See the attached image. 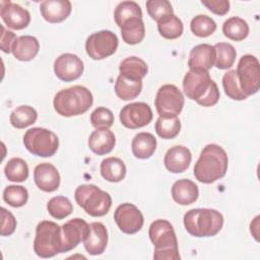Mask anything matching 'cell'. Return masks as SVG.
Returning <instances> with one entry per match:
<instances>
[{
	"label": "cell",
	"instance_id": "ac0fdd59",
	"mask_svg": "<svg viewBox=\"0 0 260 260\" xmlns=\"http://www.w3.org/2000/svg\"><path fill=\"white\" fill-rule=\"evenodd\" d=\"M191 159L192 154L189 148L183 145H175L166 152L164 164L169 172L179 174L189 168Z\"/></svg>",
	"mask_w": 260,
	"mask_h": 260
},
{
	"label": "cell",
	"instance_id": "f546056e",
	"mask_svg": "<svg viewBox=\"0 0 260 260\" xmlns=\"http://www.w3.org/2000/svg\"><path fill=\"white\" fill-rule=\"evenodd\" d=\"M223 35L233 41L240 42L249 35V25L246 20L241 17L233 16L228 18L222 24Z\"/></svg>",
	"mask_w": 260,
	"mask_h": 260
},
{
	"label": "cell",
	"instance_id": "9c48e42d",
	"mask_svg": "<svg viewBox=\"0 0 260 260\" xmlns=\"http://www.w3.org/2000/svg\"><path fill=\"white\" fill-rule=\"evenodd\" d=\"M237 76L242 91L247 95L255 94L260 87V65L258 59L250 54L241 57L237 67Z\"/></svg>",
	"mask_w": 260,
	"mask_h": 260
},
{
	"label": "cell",
	"instance_id": "ba28073f",
	"mask_svg": "<svg viewBox=\"0 0 260 260\" xmlns=\"http://www.w3.org/2000/svg\"><path fill=\"white\" fill-rule=\"evenodd\" d=\"M23 144L30 153L41 157H50L56 153L59 147V139L49 129L34 127L23 135Z\"/></svg>",
	"mask_w": 260,
	"mask_h": 260
},
{
	"label": "cell",
	"instance_id": "bcb514c9",
	"mask_svg": "<svg viewBox=\"0 0 260 260\" xmlns=\"http://www.w3.org/2000/svg\"><path fill=\"white\" fill-rule=\"evenodd\" d=\"M259 215H257L254 220L251 222L250 224V231H251V234L254 236L255 240L258 241V226H259Z\"/></svg>",
	"mask_w": 260,
	"mask_h": 260
},
{
	"label": "cell",
	"instance_id": "ee69618b",
	"mask_svg": "<svg viewBox=\"0 0 260 260\" xmlns=\"http://www.w3.org/2000/svg\"><path fill=\"white\" fill-rule=\"evenodd\" d=\"M201 3L209 11L217 15H224L230 10V1L228 0H202Z\"/></svg>",
	"mask_w": 260,
	"mask_h": 260
},
{
	"label": "cell",
	"instance_id": "5bb4252c",
	"mask_svg": "<svg viewBox=\"0 0 260 260\" xmlns=\"http://www.w3.org/2000/svg\"><path fill=\"white\" fill-rule=\"evenodd\" d=\"M89 233V224L82 218H73L61 226L62 253L73 250Z\"/></svg>",
	"mask_w": 260,
	"mask_h": 260
},
{
	"label": "cell",
	"instance_id": "8fae6325",
	"mask_svg": "<svg viewBox=\"0 0 260 260\" xmlns=\"http://www.w3.org/2000/svg\"><path fill=\"white\" fill-rule=\"evenodd\" d=\"M118 48V38L111 30H100L91 34L85 42V51L93 60L112 56Z\"/></svg>",
	"mask_w": 260,
	"mask_h": 260
},
{
	"label": "cell",
	"instance_id": "d6986e66",
	"mask_svg": "<svg viewBox=\"0 0 260 260\" xmlns=\"http://www.w3.org/2000/svg\"><path fill=\"white\" fill-rule=\"evenodd\" d=\"M108 244V231L104 223L94 221L89 223V233L83 241L84 248L89 255H101Z\"/></svg>",
	"mask_w": 260,
	"mask_h": 260
},
{
	"label": "cell",
	"instance_id": "7c38bea8",
	"mask_svg": "<svg viewBox=\"0 0 260 260\" xmlns=\"http://www.w3.org/2000/svg\"><path fill=\"white\" fill-rule=\"evenodd\" d=\"M152 117L151 108L143 102L131 103L124 106L119 115L121 124L129 129H138L148 125Z\"/></svg>",
	"mask_w": 260,
	"mask_h": 260
},
{
	"label": "cell",
	"instance_id": "7402d4cb",
	"mask_svg": "<svg viewBox=\"0 0 260 260\" xmlns=\"http://www.w3.org/2000/svg\"><path fill=\"white\" fill-rule=\"evenodd\" d=\"M172 197L180 205H190L194 203L199 196L198 186L189 179L176 181L172 186Z\"/></svg>",
	"mask_w": 260,
	"mask_h": 260
},
{
	"label": "cell",
	"instance_id": "4dcf8cb0",
	"mask_svg": "<svg viewBox=\"0 0 260 260\" xmlns=\"http://www.w3.org/2000/svg\"><path fill=\"white\" fill-rule=\"evenodd\" d=\"M159 35L167 40H175L183 34V22L175 14L168 15L157 22Z\"/></svg>",
	"mask_w": 260,
	"mask_h": 260
},
{
	"label": "cell",
	"instance_id": "d590c367",
	"mask_svg": "<svg viewBox=\"0 0 260 260\" xmlns=\"http://www.w3.org/2000/svg\"><path fill=\"white\" fill-rule=\"evenodd\" d=\"M4 174L11 182H23L28 177L27 164L20 157H13L5 165Z\"/></svg>",
	"mask_w": 260,
	"mask_h": 260
},
{
	"label": "cell",
	"instance_id": "277c9868",
	"mask_svg": "<svg viewBox=\"0 0 260 260\" xmlns=\"http://www.w3.org/2000/svg\"><path fill=\"white\" fill-rule=\"evenodd\" d=\"M184 226L193 237H213L223 225L222 214L211 208H194L184 214Z\"/></svg>",
	"mask_w": 260,
	"mask_h": 260
},
{
	"label": "cell",
	"instance_id": "e0dca14e",
	"mask_svg": "<svg viewBox=\"0 0 260 260\" xmlns=\"http://www.w3.org/2000/svg\"><path fill=\"white\" fill-rule=\"evenodd\" d=\"M34 180L44 192H54L60 186V174L55 166L49 162L39 164L34 170Z\"/></svg>",
	"mask_w": 260,
	"mask_h": 260
},
{
	"label": "cell",
	"instance_id": "30bf717a",
	"mask_svg": "<svg viewBox=\"0 0 260 260\" xmlns=\"http://www.w3.org/2000/svg\"><path fill=\"white\" fill-rule=\"evenodd\" d=\"M185 100L182 91L174 84L161 85L155 95L154 106L159 116H178L184 107Z\"/></svg>",
	"mask_w": 260,
	"mask_h": 260
},
{
	"label": "cell",
	"instance_id": "484cf974",
	"mask_svg": "<svg viewBox=\"0 0 260 260\" xmlns=\"http://www.w3.org/2000/svg\"><path fill=\"white\" fill-rule=\"evenodd\" d=\"M101 175L111 183H118L125 178L126 166L119 157H107L101 162Z\"/></svg>",
	"mask_w": 260,
	"mask_h": 260
},
{
	"label": "cell",
	"instance_id": "603a6c76",
	"mask_svg": "<svg viewBox=\"0 0 260 260\" xmlns=\"http://www.w3.org/2000/svg\"><path fill=\"white\" fill-rule=\"evenodd\" d=\"M116 144V137L109 129H96L88 137L89 149L98 154L104 155L111 152Z\"/></svg>",
	"mask_w": 260,
	"mask_h": 260
},
{
	"label": "cell",
	"instance_id": "7a4b0ae2",
	"mask_svg": "<svg viewBox=\"0 0 260 260\" xmlns=\"http://www.w3.org/2000/svg\"><path fill=\"white\" fill-rule=\"evenodd\" d=\"M228 166L229 158L225 150L217 144H207L194 166V176L203 184H211L224 177Z\"/></svg>",
	"mask_w": 260,
	"mask_h": 260
},
{
	"label": "cell",
	"instance_id": "5b68a950",
	"mask_svg": "<svg viewBox=\"0 0 260 260\" xmlns=\"http://www.w3.org/2000/svg\"><path fill=\"white\" fill-rule=\"evenodd\" d=\"M148 236L154 246L155 260H179L178 240L172 223L166 219H156L151 222Z\"/></svg>",
	"mask_w": 260,
	"mask_h": 260
},
{
	"label": "cell",
	"instance_id": "44dd1931",
	"mask_svg": "<svg viewBox=\"0 0 260 260\" xmlns=\"http://www.w3.org/2000/svg\"><path fill=\"white\" fill-rule=\"evenodd\" d=\"M214 47L209 44H200L190 51L188 67L190 69H203L208 71L214 65Z\"/></svg>",
	"mask_w": 260,
	"mask_h": 260
},
{
	"label": "cell",
	"instance_id": "d4e9b609",
	"mask_svg": "<svg viewBox=\"0 0 260 260\" xmlns=\"http://www.w3.org/2000/svg\"><path fill=\"white\" fill-rule=\"evenodd\" d=\"M156 138L148 132L136 134L131 142L132 153L139 159H146L152 156L156 149Z\"/></svg>",
	"mask_w": 260,
	"mask_h": 260
},
{
	"label": "cell",
	"instance_id": "60d3db41",
	"mask_svg": "<svg viewBox=\"0 0 260 260\" xmlns=\"http://www.w3.org/2000/svg\"><path fill=\"white\" fill-rule=\"evenodd\" d=\"M146 9L149 16L156 22L168 15L174 14L172 4L168 0H148L146 1Z\"/></svg>",
	"mask_w": 260,
	"mask_h": 260
},
{
	"label": "cell",
	"instance_id": "3957f363",
	"mask_svg": "<svg viewBox=\"0 0 260 260\" xmlns=\"http://www.w3.org/2000/svg\"><path fill=\"white\" fill-rule=\"evenodd\" d=\"M92 103L93 96L88 88L82 85H73L58 91L53 106L60 116L73 117L84 114L92 106Z\"/></svg>",
	"mask_w": 260,
	"mask_h": 260
},
{
	"label": "cell",
	"instance_id": "f6af8a7d",
	"mask_svg": "<svg viewBox=\"0 0 260 260\" xmlns=\"http://www.w3.org/2000/svg\"><path fill=\"white\" fill-rule=\"evenodd\" d=\"M16 36L13 31L7 30L4 25H1V37H0V46H1V50L4 53L9 54L11 52V48L12 45L14 44L15 40H16Z\"/></svg>",
	"mask_w": 260,
	"mask_h": 260
},
{
	"label": "cell",
	"instance_id": "4fadbf2b",
	"mask_svg": "<svg viewBox=\"0 0 260 260\" xmlns=\"http://www.w3.org/2000/svg\"><path fill=\"white\" fill-rule=\"evenodd\" d=\"M114 219L121 232L127 235L138 233L143 226V215L141 211L132 203L120 204L115 212Z\"/></svg>",
	"mask_w": 260,
	"mask_h": 260
},
{
	"label": "cell",
	"instance_id": "6da1fadb",
	"mask_svg": "<svg viewBox=\"0 0 260 260\" xmlns=\"http://www.w3.org/2000/svg\"><path fill=\"white\" fill-rule=\"evenodd\" d=\"M183 89L187 98L202 107H212L220 98L217 84L203 69H190L184 76Z\"/></svg>",
	"mask_w": 260,
	"mask_h": 260
},
{
	"label": "cell",
	"instance_id": "f1b7e54d",
	"mask_svg": "<svg viewBox=\"0 0 260 260\" xmlns=\"http://www.w3.org/2000/svg\"><path fill=\"white\" fill-rule=\"evenodd\" d=\"M119 71L121 75L128 78L142 80V78L147 74L148 67L142 59L131 56L127 57L120 63Z\"/></svg>",
	"mask_w": 260,
	"mask_h": 260
},
{
	"label": "cell",
	"instance_id": "83f0119b",
	"mask_svg": "<svg viewBox=\"0 0 260 260\" xmlns=\"http://www.w3.org/2000/svg\"><path fill=\"white\" fill-rule=\"evenodd\" d=\"M121 36L128 45L139 44L145 36V26L142 18L134 17L125 21L121 26Z\"/></svg>",
	"mask_w": 260,
	"mask_h": 260
},
{
	"label": "cell",
	"instance_id": "836d02e7",
	"mask_svg": "<svg viewBox=\"0 0 260 260\" xmlns=\"http://www.w3.org/2000/svg\"><path fill=\"white\" fill-rule=\"evenodd\" d=\"M154 129L156 134L162 139H173L180 133L181 122L177 116H159L155 122Z\"/></svg>",
	"mask_w": 260,
	"mask_h": 260
},
{
	"label": "cell",
	"instance_id": "52a82bcc",
	"mask_svg": "<svg viewBox=\"0 0 260 260\" xmlns=\"http://www.w3.org/2000/svg\"><path fill=\"white\" fill-rule=\"evenodd\" d=\"M34 251L41 258H51L62 253L61 226L51 220L41 221L36 229Z\"/></svg>",
	"mask_w": 260,
	"mask_h": 260
},
{
	"label": "cell",
	"instance_id": "b9f144b4",
	"mask_svg": "<svg viewBox=\"0 0 260 260\" xmlns=\"http://www.w3.org/2000/svg\"><path fill=\"white\" fill-rule=\"evenodd\" d=\"M90 122L95 129H109L114 123V115L111 110L99 107L90 114Z\"/></svg>",
	"mask_w": 260,
	"mask_h": 260
},
{
	"label": "cell",
	"instance_id": "4316f807",
	"mask_svg": "<svg viewBox=\"0 0 260 260\" xmlns=\"http://www.w3.org/2000/svg\"><path fill=\"white\" fill-rule=\"evenodd\" d=\"M142 90V80L128 78L121 74L115 82V92L123 101H130L137 98Z\"/></svg>",
	"mask_w": 260,
	"mask_h": 260
},
{
	"label": "cell",
	"instance_id": "cb8c5ba5",
	"mask_svg": "<svg viewBox=\"0 0 260 260\" xmlns=\"http://www.w3.org/2000/svg\"><path fill=\"white\" fill-rule=\"evenodd\" d=\"M40 50V44L36 37L21 36L18 37L11 48L14 58L19 61L32 60Z\"/></svg>",
	"mask_w": 260,
	"mask_h": 260
},
{
	"label": "cell",
	"instance_id": "f35d334b",
	"mask_svg": "<svg viewBox=\"0 0 260 260\" xmlns=\"http://www.w3.org/2000/svg\"><path fill=\"white\" fill-rule=\"evenodd\" d=\"M222 86L225 94L235 101H243L248 96L242 91L236 70H229L222 76Z\"/></svg>",
	"mask_w": 260,
	"mask_h": 260
},
{
	"label": "cell",
	"instance_id": "8992f818",
	"mask_svg": "<svg viewBox=\"0 0 260 260\" xmlns=\"http://www.w3.org/2000/svg\"><path fill=\"white\" fill-rule=\"evenodd\" d=\"M74 198L77 204L93 217L106 215L112 206L110 194L93 184L78 186L74 192Z\"/></svg>",
	"mask_w": 260,
	"mask_h": 260
},
{
	"label": "cell",
	"instance_id": "ffe728a7",
	"mask_svg": "<svg viewBox=\"0 0 260 260\" xmlns=\"http://www.w3.org/2000/svg\"><path fill=\"white\" fill-rule=\"evenodd\" d=\"M72 5L68 0H46L40 4L43 18L50 23H58L65 20L71 13Z\"/></svg>",
	"mask_w": 260,
	"mask_h": 260
},
{
	"label": "cell",
	"instance_id": "d6a6232c",
	"mask_svg": "<svg viewBox=\"0 0 260 260\" xmlns=\"http://www.w3.org/2000/svg\"><path fill=\"white\" fill-rule=\"evenodd\" d=\"M213 47L215 51V67L221 70L231 68L236 60V49L231 44L224 42L217 43Z\"/></svg>",
	"mask_w": 260,
	"mask_h": 260
},
{
	"label": "cell",
	"instance_id": "ab89813d",
	"mask_svg": "<svg viewBox=\"0 0 260 260\" xmlns=\"http://www.w3.org/2000/svg\"><path fill=\"white\" fill-rule=\"evenodd\" d=\"M3 199L12 207H21L27 202L28 192L23 186L9 185L3 191Z\"/></svg>",
	"mask_w": 260,
	"mask_h": 260
},
{
	"label": "cell",
	"instance_id": "9a60e30c",
	"mask_svg": "<svg viewBox=\"0 0 260 260\" xmlns=\"http://www.w3.org/2000/svg\"><path fill=\"white\" fill-rule=\"evenodd\" d=\"M84 70L82 60L75 54L64 53L54 62L55 75L62 81L70 82L78 79Z\"/></svg>",
	"mask_w": 260,
	"mask_h": 260
},
{
	"label": "cell",
	"instance_id": "74e56055",
	"mask_svg": "<svg viewBox=\"0 0 260 260\" xmlns=\"http://www.w3.org/2000/svg\"><path fill=\"white\" fill-rule=\"evenodd\" d=\"M190 28L195 36L199 38H207L215 31L216 23L211 17L205 14H199L192 18Z\"/></svg>",
	"mask_w": 260,
	"mask_h": 260
},
{
	"label": "cell",
	"instance_id": "8d00e7d4",
	"mask_svg": "<svg viewBox=\"0 0 260 260\" xmlns=\"http://www.w3.org/2000/svg\"><path fill=\"white\" fill-rule=\"evenodd\" d=\"M47 210L56 219H63L73 211L71 201L65 196H55L47 203Z\"/></svg>",
	"mask_w": 260,
	"mask_h": 260
},
{
	"label": "cell",
	"instance_id": "e575fe53",
	"mask_svg": "<svg viewBox=\"0 0 260 260\" xmlns=\"http://www.w3.org/2000/svg\"><path fill=\"white\" fill-rule=\"evenodd\" d=\"M114 17L117 25L120 27L125 21L131 18H142V10L134 1H122L115 8Z\"/></svg>",
	"mask_w": 260,
	"mask_h": 260
},
{
	"label": "cell",
	"instance_id": "7bdbcfd3",
	"mask_svg": "<svg viewBox=\"0 0 260 260\" xmlns=\"http://www.w3.org/2000/svg\"><path fill=\"white\" fill-rule=\"evenodd\" d=\"M1 217H2L1 231H0L1 236L6 237V236L12 235L16 229V219H15L14 215L9 210L2 207L1 208Z\"/></svg>",
	"mask_w": 260,
	"mask_h": 260
},
{
	"label": "cell",
	"instance_id": "1f68e13d",
	"mask_svg": "<svg viewBox=\"0 0 260 260\" xmlns=\"http://www.w3.org/2000/svg\"><path fill=\"white\" fill-rule=\"evenodd\" d=\"M38 118L37 111L30 106H19L10 114V124L17 129H23L32 125Z\"/></svg>",
	"mask_w": 260,
	"mask_h": 260
},
{
	"label": "cell",
	"instance_id": "2e32d148",
	"mask_svg": "<svg viewBox=\"0 0 260 260\" xmlns=\"http://www.w3.org/2000/svg\"><path fill=\"white\" fill-rule=\"evenodd\" d=\"M0 16L4 23L12 29H23L30 22L29 12L17 3L11 1H2Z\"/></svg>",
	"mask_w": 260,
	"mask_h": 260
}]
</instances>
